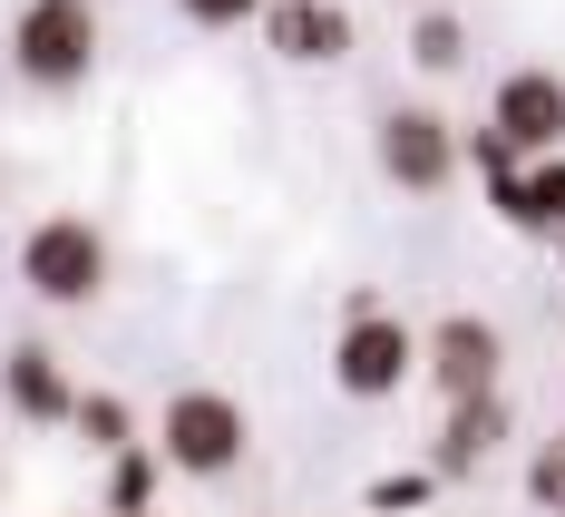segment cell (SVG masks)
Returning a JSON list of instances; mask_svg holds the SVG:
<instances>
[{
	"mask_svg": "<svg viewBox=\"0 0 565 517\" xmlns=\"http://www.w3.org/2000/svg\"><path fill=\"white\" fill-rule=\"evenodd\" d=\"M488 205H498V225L536 234V244H556V234H565V157H536V167L516 176L508 196H488Z\"/></svg>",
	"mask_w": 565,
	"mask_h": 517,
	"instance_id": "11",
	"label": "cell"
},
{
	"mask_svg": "<svg viewBox=\"0 0 565 517\" xmlns=\"http://www.w3.org/2000/svg\"><path fill=\"white\" fill-rule=\"evenodd\" d=\"M419 381V323H399L381 293H351L332 333V391L341 401H399Z\"/></svg>",
	"mask_w": 565,
	"mask_h": 517,
	"instance_id": "1",
	"label": "cell"
},
{
	"mask_svg": "<svg viewBox=\"0 0 565 517\" xmlns=\"http://www.w3.org/2000/svg\"><path fill=\"white\" fill-rule=\"evenodd\" d=\"M0 488H10V440H0Z\"/></svg>",
	"mask_w": 565,
	"mask_h": 517,
	"instance_id": "19",
	"label": "cell"
},
{
	"mask_svg": "<svg viewBox=\"0 0 565 517\" xmlns=\"http://www.w3.org/2000/svg\"><path fill=\"white\" fill-rule=\"evenodd\" d=\"M68 430L98 450V460H117V450H137V410L117 401V391H78V410H68Z\"/></svg>",
	"mask_w": 565,
	"mask_h": 517,
	"instance_id": "13",
	"label": "cell"
},
{
	"mask_svg": "<svg viewBox=\"0 0 565 517\" xmlns=\"http://www.w3.org/2000/svg\"><path fill=\"white\" fill-rule=\"evenodd\" d=\"M157 488H167V460H157L147 440L108 460V517H147V508H157Z\"/></svg>",
	"mask_w": 565,
	"mask_h": 517,
	"instance_id": "12",
	"label": "cell"
},
{
	"mask_svg": "<svg viewBox=\"0 0 565 517\" xmlns=\"http://www.w3.org/2000/svg\"><path fill=\"white\" fill-rule=\"evenodd\" d=\"M157 460L175 468V478H234L244 468V450H254V420H244V401L234 391H175L167 410H157V440H147Z\"/></svg>",
	"mask_w": 565,
	"mask_h": 517,
	"instance_id": "3",
	"label": "cell"
},
{
	"mask_svg": "<svg viewBox=\"0 0 565 517\" xmlns=\"http://www.w3.org/2000/svg\"><path fill=\"white\" fill-rule=\"evenodd\" d=\"M0 410H10V420H30V430H58V420L78 410L68 361H58L50 342H10V351H0Z\"/></svg>",
	"mask_w": 565,
	"mask_h": 517,
	"instance_id": "9",
	"label": "cell"
},
{
	"mask_svg": "<svg viewBox=\"0 0 565 517\" xmlns=\"http://www.w3.org/2000/svg\"><path fill=\"white\" fill-rule=\"evenodd\" d=\"M20 293L50 303V313H88L108 293V234L88 215H40L20 234Z\"/></svg>",
	"mask_w": 565,
	"mask_h": 517,
	"instance_id": "4",
	"label": "cell"
},
{
	"mask_svg": "<svg viewBox=\"0 0 565 517\" xmlns=\"http://www.w3.org/2000/svg\"><path fill=\"white\" fill-rule=\"evenodd\" d=\"M429 488H439L429 468H391V478H371V488H361V508H371V517H409Z\"/></svg>",
	"mask_w": 565,
	"mask_h": 517,
	"instance_id": "17",
	"label": "cell"
},
{
	"mask_svg": "<svg viewBox=\"0 0 565 517\" xmlns=\"http://www.w3.org/2000/svg\"><path fill=\"white\" fill-rule=\"evenodd\" d=\"M556 284H565V234H556Z\"/></svg>",
	"mask_w": 565,
	"mask_h": 517,
	"instance_id": "20",
	"label": "cell"
},
{
	"mask_svg": "<svg viewBox=\"0 0 565 517\" xmlns=\"http://www.w3.org/2000/svg\"><path fill=\"white\" fill-rule=\"evenodd\" d=\"M458 59H468V20H458V10H419V30H409V68L449 78Z\"/></svg>",
	"mask_w": 565,
	"mask_h": 517,
	"instance_id": "15",
	"label": "cell"
},
{
	"mask_svg": "<svg viewBox=\"0 0 565 517\" xmlns=\"http://www.w3.org/2000/svg\"><path fill=\"white\" fill-rule=\"evenodd\" d=\"M195 30H244V20H264V0H175Z\"/></svg>",
	"mask_w": 565,
	"mask_h": 517,
	"instance_id": "18",
	"label": "cell"
},
{
	"mask_svg": "<svg viewBox=\"0 0 565 517\" xmlns=\"http://www.w3.org/2000/svg\"><path fill=\"white\" fill-rule=\"evenodd\" d=\"M419 381H429L439 401H488V391L508 381V333H498L488 313H439V323L419 333Z\"/></svg>",
	"mask_w": 565,
	"mask_h": 517,
	"instance_id": "5",
	"label": "cell"
},
{
	"mask_svg": "<svg viewBox=\"0 0 565 517\" xmlns=\"http://www.w3.org/2000/svg\"><path fill=\"white\" fill-rule=\"evenodd\" d=\"M264 50L282 59V68H332V59H351V40H361V20L341 10V0H264Z\"/></svg>",
	"mask_w": 565,
	"mask_h": 517,
	"instance_id": "8",
	"label": "cell"
},
{
	"mask_svg": "<svg viewBox=\"0 0 565 517\" xmlns=\"http://www.w3.org/2000/svg\"><path fill=\"white\" fill-rule=\"evenodd\" d=\"M147 517H167V508H147Z\"/></svg>",
	"mask_w": 565,
	"mask_h": 517,
	"instance_id": "21",
	"label": "cell"
},
{
	"mask_svg": "<svg viewBox=\"0 0 565 517\" xmlns=\"http://www.w3.org/2000/svg\"><path fill=\"white\" fill-rule=\"evenodd\" d=\"M488 127L508 137L526 167H536V157H565V78L556 68H508L498 98H488Z\"/></svg>",
	"mask_w": 565,
	"mask_h": 517,
	"instance_id": "7",
	"label": "cell"
},
{
	"mask_svg": "<svg viewBox=\"0 0 565 517\" xmlns=\"http://www.w3.org/2000/svg\"><path fill=\"white\" fill-rule=\"evenodd\" d=\"M526 508L565 517V440H536L526 450Z\"/></svg>",
	"mask_w": 565,
	"mask_h": 517,
	"instance_id": "16",
	"label": "cell"
},
{
	"mask_svg": "<svg viewBox=\"0 0 565 517\" xmlns=\"http://www.w3.org/2000/svg\"><path fill=\"white\" fill-rule=\"evenodd\" d=\"M508 440H516V410H508V391H488V401H449L439 440H429V478H478V468L498 460Z\"/></svg>",
	"mask_w": 565,
	"mask_h": 517,
	"instance_id": "10",
	"label": "cell"
},
{
	"mask_svg": "<svg viewBox=\"0 0 565 517\" xmlns=\"http://www.w3.org/2000/svg\"><path fill=\"white\" fill-rule=\"evenodd\" d=\"M458 167L478 176V186H488V196H508L516 176H526V157H516L508 137H498V127H458Z\"/></svg>",
	"mask_w": 565,
	"mask_h": 517,
	"instance_id": "14",
	"label": "cell"
},
{
	"mask_svg": "<svg viewBox=\"0 0 565 517\" xmlns=\"http://www.w3.org/2000/svg\"><path fill=\"white\" fill-rule=\"evenodd\" d=\"M10 68L40 88V98H68L98 78V0H20L10 20Z\"/></svg>",
	"mask_w": 565,
	"mask_h": 517,
	"instance_id": "2",
	"label": "cell"
},
{
	"mask_svg": "<svg viewBox=\"0 0 565 517\" xmlns=\"http://www.w3.org/2000/svg\"><path fill=\"white\" fill-rule=\"evenodd\" d=\"M371 157H381V176H391L399 196H449L458 176V127L439 108H381V127H371Z\"/></svg>",
	"mask_w": 565,
	"mask_h": 517,
	"instance_id": "6",
	"label": "cell"
}]
</instances>
